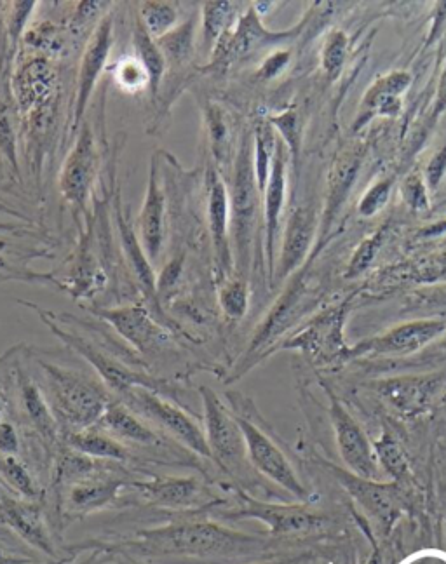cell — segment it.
<instances>
[{
  "instance_id": "obj_1",
  "label": "cell",
  "mask_w": 446,
  "mask_h": 564,
  "mask_svg": "<svg viewBox=\"0 0 446 564\" xmlns=\"http://www.w3.org/2000/svg\"><path fill=\"white\" fill-rule=\"evenodd\" d=\"M230 230L236 246L237 269L243 272L250 262L251 241L260 208V190L253 166V138L244 135L234 162V182L230 188Z\"/></svg>"
},
{
  "instance_id": "obj_2",
  "label": "cell",
  "mask_w": 446,
  "mask_h": 564,
  "mask_svg": "<svg viewBox=\"0 0 446 564\" xmlns=\"http://www.w3.org/2000/svg\"><path fill=\"white\" fill-rule=\"evenodd\" d=\"M41 368L48 382L51 401L61 417L79 429L102 420L110 404L98 383L56 364L41 363Z\"/></svg>"
},
{
  "instance_id": "obj_3",
  "label": "cell",
  "mask_w": 446,
  "mask_h": 564,
  "mask_svg": "<svg viewBox=\"0 0 446 564\" xmlns=\"http://www.w3.org/2000/svg\"><path fill=\"white\" fill-rule=\"evenodd\" d=\"M145 542L157 551L206 556L237 551L244 544H250L251 540L215 524H183L150 531L145 535Z\"/></svg>"
},
{
  "instance_id": "obj_4",
  "label": "cell",
  "mask_w": 446,
  "mask_h": 564,
  "mask_svg": "<svg viewBox=\"0 0 446 564\" xmlns=\"http://www.w3.org/2000/svg\"><path fill=\"white\" fill-rule=\"evenodd\" d=\"M98 161L100 155L93 129L84 122L63 162L60 175L61 195L74 209L75 215H81L88 208L89 195L98 173Z\"/></svg>"
},
{
  "instance_id": "obj_5",
  "label": "cell",
  "mask_w": 446,
  "mask_h": 564,
  "mask_svg": "<svg viewBox=\"0 0 446 564\" xmlns=\"http://www.w3.org/2000/svg\"><path fill=\"white\" fill-rule=\"evenodd\" d=\"M114 47V16L105 14L95 28V34L89 39L81 58V67L75 84L74 114L70 122V136H77L84 124V115L88 112L89 100L93 96L96 84L102 77L103 70L109 63Z\"/></svg>"
},
{
  "instance_id": "obj_6",
  "label": "cell",
  "mask_w": 446,
  "mask_h": 564,
  "mask_svg": "<svg viewBox=\"0 0 446 564\" xmlns=\"http://www.w3.org/2000/svg\"><path fill=\"white\" fill-rule=\"evenodd\" d=\"M126 396L135 406V410L154 420L164 430H168L171 436L176 437L187 448L196 451L201 457L213 458L203 430L199 429L196 423L192 422V418L187 413H183L178 406L152 394L147 387H133L126 392Z\"/></svg>"
},
{
  "instance_id": "obj_7",
  "label": "cell",
  "mask_w": 446,
  "mask_h": 564,
  "mask_svg": "<svg viewBox=\"0 0 446 564\" xmlns=\"http://www.w3.org/2000/svg\"><path fill=\"white\" fill-rule=\"evenodd\" d=\"M204 403V422L206 439L210 444L211 455L218 464L236 465L243 462L246 443L236 418L230 417L213 390L201 389Z\"/></svg>"
},
{
  "instance_id": "obj_8",
  "label": "cell",
  "mask_w": 446,
  "mask_h": 564,
  "mask_svg": "<svg viewBox=\"0 0 446 564\" xmlns=\"http://www.w3.org/2000/svg\"><path fill=\"white\" fill-rule=\"evenodd\" d=\"M236 420L241 427V432H243L246 450H248L253 465L260 472H264L265 476L271 477L283 488L291 491L293 495L304 497L305 491L302 484L298 483L295 472L288 464V460L284 458L283 453L276 448V444L272 443L271 439L265 434H262L253 423L241 417H236Z\"/></svg>"
},
{
  "instance_id": "obj_9",
  "label": "cell",
  "mask_w": 446,
  "mask_h": 564,
  "mask_svg": "<svg viewBox=\"0 0 446 564\" xmlns=\"http://www.w3.org/2000/svg\"><path fill=\"white\" fill-rule=\"evenodd\" d=\"M164 222H166V197H164L159 161L157 155L150 161L149 183L143 199V206L138 216V232L145 253L150 262H156L163 249Z\"/></svg>"
},
{
  "instance_id": "obj_10",
  "label": "cell",
  "mask_w": 446,
  "mask_h": 564,
  "mask_svg": "<svg viewBox=\"0 0 446 564\" xmlns=\"http://www.w3.org/2000/svg\"><path fill=\"white\" fill-rule=\"evenodd\" d=\"M410 86H412V74L405 70H394V72L379 77L368 88L361 100L354 129L358 131V129L365 128L368 122H372L377 117H396L401 112V105H403L401 96L408 91Z\"/></svg>"
},
{
  "instance_id": "obj_11",
  "label": "cell",
  "mask_w": 446,
  "mask_h": 564,
  "mask_svg": "<svg viewBox=\"0 0 446 564\" xmlns=\"http://www.w3.org/2000/svg\"><path fill=\"white\" fill-rule=\"evenodd\" d=\"M446 331L445 321L438 319H420L413 323L401 324L391 329L386 335L366 342L359 347V352L372 354H391V356H405L417 350L424 349L427 343L433 342Z\"/></svg>"
},
{
  "instance_id": "obj_12",
  "label": "cell",
  "mask_w": 446,
  "mask_h": 564,
  "mask_svg": "<svg viewBox=\"0 0 446 564\" xmlns=\"http://www.w3.org/2000/svg\"><path fill=\"white\" fill-rule=\"evenodd\" d=\"M58 86L55 68L46 58L25 61L14 75V96L21 112L30 114L35 108L44 107L53 101Z\"/></svg>"
},
{
  "instance_id": "obj_13",
  "label": "cell",
  "mask_w": 446,
  "mask_h": 564,
  "mask_svg": "<svg viewBox=\"0 0 446 564\" xmlns=\"http://www.w3.org/2000/svg\"><path fill=\"white\" fill-rule=\"evenodd\" d=\"M206 201L208 227L218 267L227 270L230 267V194L222 175L215 168L208 169L206 173Z\"/></svg>"
},
{
  "instance_id": "obj_14",
  "label": "cell",
  "mask_w": 446,
  "mask_h": 564,
  "mask_svg": "<svg viewBox=\"0 0 446 564\" xmlns=\"http://www.w3.org/2000/svg\"><path fill=\"white\" fill-rule=\"evenodd\" d=\"M48 324L53 328L56 335L60 336L63 342H67L72 349L77 350L84 359H88L89 363L93 364V368L102 375L103 380H105L107 385L112 387V389L119 390V392L126 394V392L133 389V387H150V385H152L150 378L138 375L135 371L128 370L126 366H122L119 361L110 359L107 354H103L102 350L96 349L93 343L86 342V340H82L79 336L70 335V333L61 331L58 326L49 323V321Z\"/></svg>"
},
{
  "instance_id": "obj_15",
  "label": "cell",
  "mask_w": 446,
  "mask_h": 564,
  "mask_svg": "<svg viewBox=\"0 0 446 564\" xmlns=\"http://www.w3.org/2000/svg\"><path fill=\"white\" fill-rule=\"evenodd\" d=\"M262 199H264L265 249L272 269L274 253H276V237L286 201V145L281 140L278 141V150L272 162L271 178L267 182Z\"/></svg>"
},
{
  "instance_id": "obj_16",
  "label": "cell",
  "mask_w": 446,
  "mask_h": 564,
  "mask_svg": "<svg viewBox=\"0 0 446 564\" xmlns=\"http://www.w3.org/2000/svg\"><path fill=\"white\" fill-rule=\"evenodd\" d=\"M98 316L109 321L124 340H128L135 349L142 352L156 349L166 338L161 326H157L140 307L98 310Z\"/></svg>"
},
{
  "instance_id": "obj_17",
  "label": "cell",
  "mask_w": 446,
  "mask_h": 564,
  "mask_svg": "<svg viewBox=\"0 0 446 564\" xmlns=\"http://www.w3.org/2000/svg\"><path fill=\"white\" fill-rule=\"evenodd\" d=\"M318 227V216L309 208H297L291 213L284 230L283 248L279 256L278 276H290L300 263L304 262L307 251Z\"/></svg>"
},
{
  "instance_id": "obj_18",
  "label": "cell",
  "mask_w": 446,
  "mask_h": 564,
  "mask_svg": "<svg viewBox=\"0 0 446 564\" xmlns=\"http://www.w3.org/2000/svg\"><path fill=\"white\" fill-rule=\"evenodd\" d=\"M333 422L337 429L338 448L344 457L345 464L349 465L361 479L375 477V464H373L370 446L366 437L340 406L333 408Z\"/></svg>"
},
{
  "instance_id": "obj_19",
  "label": "cell",
  "mask_w": 446,
  "mask_h": 564,
  "mask_svg": "<svg viewBox=\"0 0 446 564\" xmlns=\"http://www.w3.org/2000/svg\"><path fill=\"white\" fill-rule=\"evenodd\" d=\"M440 389V378L434 376H406L380 385V394L387 403L403 413H417L431 403Z\"/></svg>"
},
{
  "instance_id": "obj_20",
  "label": "cell",
  "mask_w": 446,
  "mask_h": 564,
  "mask_svg": "<svg viewBox=\"0 0 446 564\" xmlns=\"http://www.w3.org/2000/svg\"><path fill=\"white\" fill-rule=\"evenodd\" d=\"M128 215H124L121 211V206L117 208V225H119V234H121L122 248L124 253L128 256L131 267L135 270L136 279L140 282L145 295L149 300H154L157 293L156 276L154 270L150 265L149 256L143 249L140 237L136 235L135 229L129 223Z\"/></svg>"
},
{
  "instance_id": "obj_21",
  "label": "cell",
  "mask_w": 446,
  "mask_h": 564,
  "mask_svg": "<svg viewBox=\"0 0 446 564\" xmlns=\"http://www.w3.org/2000/svg\"><path fill=\"white\" fill-rule=\"evenodd\" d=\"M133 47H135L136 58L140 60L143 68L149 75V93L152 100H156L163 86V79L168 72V65L164 60L163 51L157 44L156 39L150 37L147 28L143 27L142 21L136 16L133 25Z\"/></svg>"
},
{
  "instance_id": "obj_22",
  "label": "cell",
  "mask_w": 446,
  "mask_h": 564,
  "mask_svg": "<svg viewBox=\"0 0 446 564\" xmlns=\"http://www.w3.org/2000/svg\"><path fill=\"white\" fill-rule=\"evenodd\" d=\"M196 25V16H190L189 20L180 21L169 34L164 35L157 41L161 51H163L168 70L173 67L182 68L189 65L190 58L194 54Z\"/></svg>"
},
{
  "instance_id": "obj_23",
  "label": "cell",
  "mask_w": 446,
  "mask_h": 564,
  "mask_svg": "<svg viewBox=\"0 0 446 564\" xmlns=\"http://www.w3.org/2000/svg\"><path fill=\"white\" fill-rule=\"evenodd\" d=\"M98 423L105 427L103 430L121 439L140 444H157L156 432H152L140 418H136L128 408L119 404L109 406Z\"/></svg>"
},
{
  "instance_id": "obj_24",
  "label": "cell",
  "mask_w": 446,
  "mask_h": 564,
  "mask_svg": "<svg viewBox=\"0 0 446 564\" xmlns=\"http://www.w3.org/2000/svg\"><path fill=\"white\" fill-rule=\"evenodd\" d=\"M2 516L11 524V528L18 531L30 544L42 551L51 552V542L44 531L39 512L35 511L34 507L7 502L2 505Z\"/></svg>"
},
{
  "instance_id": "obj_25",
  "label": "cell",
  "mask_w": 446,
  "mask_h": 564,
  "mask_svg": "<svg viewBox=\"0 0 446 564\" xmlns=\"http://www.w3.org/2000/svg\"><path fill=\"white\" fill-rule=\"evenodd\" d=\"M344 481L347 483V488L380 519L392 521V517L396 516L398 500L391 488L368 483L361 477H344Z\"/></svg>"
},
{
  "instance_id": "obj_26",
  "label": "cell",
  "mask_w": 446,
  "mask_h": 564,
  "mask_svg": "<svg viewBox=\"0 0 446 564\" xmlns=\"http://www.w3.org/2000/svg\"><path fill=\"white\" fill-rule=\"evenodd\" d=\"M278 141V133L272 128L271 122L262 121L258 124L253 136V166H255V178L260 195L264 194L267 182L271 178L272 162L278 150Z\"/></svg>"
},
{
  "instance_id": "obj_27",
  "label": "cell",
  "mask_w": 446,
  "mask_h": 564,
  "mask_svg": "<svg viewBox=\"0 0 446 564\" xmlns=\"http://www.w3.org/2000/svg\"><path fill=\"white\" fill-rule=\"evenodd\" d=\"M246 516H255L271 526L274 533H297V531L314 530L321 524V519L307 512L293 509H274V507H257L244 511Z\"/></svg>"
},
{
  "instance_id": "obj_28",
  "label": "cell",
  "mask_w": 446,
  "mask_h": 564,
  "mask_svg": "<svg viewBox=\"0 0 446 564\" xmlns=\"http://www.w3.org/2000/svg\"><path fill=\"white\" fill-rule=\"evenodd\" d=\"M20 394L23 410L37 430L41 432L42 436H55V420L51 417L48 403L37 387V383L25 373H20Z\"/></svg>"
},
{
  "instance_id": "obj_29",
  "label": "cell",
  "mask_w": 446,
  "mask_h": 564,
  "mask_svg": "<svg viewBox=\"0 0 446 564\" xmlns=\"http://www.w3.org/2000/svg\"><path fill=\"white\" fill-rule=\"evenodd\" d=\"M203 46L208 53L213 49L223 35L232 28V21L236 20V7L230 2H204L203 9Z\"/></svg>"
},
{
  "instance_id": "obj_30",
  "label": "cell",
  "mask_w": 446,
  "mask_h": 564,
  "mask_svg": "<svg viewBox=\"0 0 446 564\" xmlns=\"http://www.w3.org/2000/svg\"><path fill=\"white\" fill-rule=\"evenodd\" d=\"M70 444L88 457L115 458V460H124L128 457V450L124 448V444L105 436L98 430H81L70 437Z\"/></svg>"
},
{
  "instance_id": "obj_31",
  "label": "cell",
  "mask_w": 446,
  "mask_h": 564,
  "mask_svg": "<svg viewBox=\"0 0 446 564\" xmlns=\"http://www.w3.org/2000/svg\"><path fill=\"white\" fill-rule=\"evenodd\" d=\"M138 18L142 21L143 27L147 28L150 37L156 41L169 34L180 23L176 6L169 2H154V0L140 4Z\"/></svg>"
},
{
  "instance_id": "obj_32",
  "label": "cell",
  "mask_w": 446,
  "mask_h": 564,
  "mask_svg": "<svg viewBox=\"0 0 446 564\" xmlns=\"http://www.w3.org/2000/svg\"><path fill=\"white\" fill-rule=\"evenodd\" d=\"M359 161L356 155L347 154L338 159L337 166L333 168L332 187H330V199H328V211L326 218H332L338 206L342 204L345 195L349 192L352 180L358 173Z\"/></svg>"
},
{
  "instance_id": "obj_33",
  "label": "cell",
  "mask_w": 446,
  "mask_h": 564,
  "mask_svg": "<svg viewBox=\"0 0 446 564\" xmlns=\"http://www.w3.org/2000/svg\"><path fill=\"white\" fill-rule=\"evenodd\" d=\"M145 493L161 504L183 505L194 497L196 483L189 479H168V481L147 484Z\"/></svg>"
},
{
  "instance_id": "obj_34",
  "label": "cell",
  "mask_w": 446,
  "mask_h": 564,
  "mask_svg": "<svg viewBox=\"0 0 446 564\" xmlns=\"http://www.w3.org/2000/svg\"><path fill=\"white\" fill-rule=\"evenodd\" d=\"M347 53H349V37L342 30L330 32L323 44V53H321V63H323V70L328 75V79L335 81L340 75L345 60H347Z\"/></svg>"
},
{
  "instance_id": "obj_35",
  "label": "cell",
  "mask_w": 446,
  "mask_h": 564,
  "mask_svg": "<svg viewBox=\"0 0 446 564\" xmlns=\"http://www.w3.org/2000/svg\"><path fill=\"white\" fill-rule=\"evenodd\" d=\"M115 488H117V483H112V481L81 483L72 491V502L79 507L102 505L114 497Z\"/></svg>"
},
{
  "instance_id": "obj_36",
  "label": "cell",
  "mask_w": 446,
  "mask_h": 564,
  "mask_svg": "<svg viewBox=\"0 0 446 564\" xmlns=\"http://www.w3.org/2000/svg\"><path fill=\"white\" fill-rule=\"evenodd\" d=\"M115 81L124 91H142L149 88V75L138 58H126L115 67Z\"/></svg>"
},
{
  "instance_id": "obj_37",
  "label": "cell",
  "mask_w": 446,
  "mask_h": 564,
  "mask_svg": "<svg viewBox=\"0 0 446 564\" xmlns=\"http://www.w3.org/2000/svg\"><path fill=\"white\" fill-rule=\"evenodd\" d=\"M204 122H206V129H208V136H210L211 148L215 152V157L222 159L225 145H227V136H229V128H227V122L223 117L222 108L215 103H208L204 108Z\"/></svg>"
},
{
  "instance_id": "obj_38",
  "label": "cell",
  "mask_w": 446,
  "mask_h": 564,
  "mask_svg": "<svg viewBox=\"0 0 446 564\" xmlns=\"http://www.w3.org/2000/svg\"><path fill=\"white\" fill-rule=\"evenodd\" d=\"M220 305L232 319H241L248 309V286L243 281H230L220 289Z\"/></svg>"
},
{
  "instance_id": "obj_39",
  "label": "cell",
  "mask_w": 446,
  "mask_h": 564,
  "mask_svg": "<svg viewBox=\"0 0 446 564\" xmlns=\"http://www.w3.org/2000/svg\"><path fill=\"white\" fill-rule=\"evenodd\" d=\"M274 131H279L281 141L288 147L291 152V157L298 161V154H300V124H298V117L293 110L283 112V114L274 115L269 119Z\"/></svg>"
},
{
  "instance_id": "obj_40",
  "label": "cell",
  "mask_w": 446,
  "mask_h": 564,
  "mask_svg": "<svg viewBox=\"0 0 446 564\" xmlns=\"http://www.w3.org/2000/svg\"><path fill=\"white\" fill-rule=\"evenodd\" d=\"M0 474L13 484L16 490L21 491L27 497H34L35 488L32 479L28 476L25 467L13 457V455H2L0 453Z\"/></svg>"
},
{
  "instance_id": "obj_41",
  "label": "cell",
  "mask_w": 446,
  "mask_h": 564,
  "mask_svg": "<svg viewBox=\"0 0 446 564\" xmlns=\"http://www.w3.org/2000/svg\"><path fill=\"white\" fill-rule=\"evenodd\" d=\"M401 195H403L406 206L417 213L431 208L429 188H427L426 180L420 175H410L406 178L401 187Z\"/></svg>"
},
{
  "instance_id": "obj_42",
  "label": "cell",
  "mask_w": 446,
  "mask_h": 564,
  "mask_svg": "<svg viewBox=\"0 0 446 564\" xmlns=\"http://www.w3.org/2000/svg\"><path fill=\"white\" fill-rule=\"evenodd\" d=\"M392 182L391 180H380L375 183L359 201L358 211L359 215L365 218H372L377 215L379 211L386 208L387 201L391 197Z\"/></svg>"
},
{
  "instance_id": "obj_43",
  "label": "cell",
  "mask_w": 446,
  "mask_h": 564,
  "mask_svg": "<svg viewBox=\"0 0 446 564\" xmlns=\"http://www.w3.org/2000/svg\"><path fill=\"white\" fill-rule=\"evenodd\" d=\"M39 6V2H14L9 18H7V32L11 39V46L16 47L20 41L23 30L27 27L28 20L32 18L35 7Z\"/></svg>"
},
{
  "instance_id": "obj_44",
  "label": "cell",
  "mask_w": 446,
  "mask_h": 564,
  "mask_svg": "<svg viewBox=\"0 0 446 564\" xmlns=\"http://www.w3.org/2000/svg\"><path fill=\"white\" fill-rule=\"evenodd\" d=\"M0 150L6 155L7 161L18 173V148H16V135H14L13 121L7 110H0Z\"/></svg>"
},
{
  "instance_id": "obj_45",
  "label": "cell",
  "mask_w": 446,
  "mask_h": 564,
  "mask_svg": "<svg viewBox=\"0 0 446 564\" xmlns=\"http://www.w3.org/2000/svg\"><path fill=\"white\" fill-rule=\"evenodd\" d=\"M377 450H379L382 464L386 465V469L391 472L392 476H403L405 474V457L399 450L398 444L394 443L391 437H384L377 446Z\"/></svg>"
},
{
  "instance_id": "obj_46",
  "label": "cell",
  "mask_w": 446,
  "mask_h": 564,
  "mask_svg": "<svg viewBox=\"0 0 446 564\" xmlns=\"http://www.w3.org/2000/svg\"><path fill=\"white\" fill-rule=\"evenodd\" d=\"M446 175V145L440 148L436 154L431 157V161L426 166V173H424V180L429 190H436L443 182Z\"/></svg>"
},
{
  "instance_id": "obj_47",
  "label": "cell",
  "mask_w": 446,
  "mask_h": 564,
  "mask_svg": "<svg viewBox=\"0 0 446 564\" xmlns=\"http://www.w3.org/2000/svg\"><path fill=\"white\" fill-rule=\"evenodd\" d=\"M107 6H110L109 2H79L70 25L74 30H82L89 21L96 20L100 13L107 9Z\"/></svg>"
},
{
  "instance_id": "obj_48",
  "label": "cell",
  "mask_w": 446,
  "mask_h": 564,
  "mask_svg": "<svg viewBox=\"0 0 446 564\" xmlns=\"http://www.w3.org/2000/svg\"><path fill=\"white\" fill-rule=\"evenodd\" d=\"M290 61V53L288 51H278V53L271 54L264 65L258 70V77L264 81H271L276 79L281 72H283L286 65Z\"/></svg>"
},
{
  "instance_id": "obj_49",
  "label": "cell",
  "mask_w": 446,
  "mask_h": 564,
  "mask_svg": "<svg viewBox=\"0 0 446 564\" xmlns=\"http://www.w3.org/2000/svg\"><path fill=\"white\" fill-rule=\"evenodd\" d=\"M375 249H377V237L368 239V241L363 242V244L359 246L358 253L354 255V258H352V276H356L359 272H363V270L370 265L373 255H375Z\"/></svg>"
},
{
  "instance_id": "obj_50",
  "label": "cell",
  "mask_w": 446,
  "mask_h": 564,
  "mask_svg": "<svg viewBox=\"0 0 446 564\" xmlns=\"http://www.w3.org/2000/svg\"><path fill=\"white\" fill-rule=\"evenodd\" d=\"M18 436L9 423H0V453L2 455H16L18 453Z\"/></svg>"
},
{
  "instance_id": "obj_51",
  "label": "cell",
  "mask_w": 446,
  "mask_h": 564,
  "mask_svg": "<svg viewBox=\"0 0 446 564\" xmlns=\"http://www.w3.org/2000/svg\"><path fill=\"white\" fill-rule=\"evenodd\" d=\"M182 258H178V260H173V262H169L163 270V276L159 279V284H157V288L161 293L164 291H168L173 284H175L176 279L180 276V272H182Z\"/></svg>"
},
{
  "instance_id": "obj_52",
  "label": "cell",
  "mask_w": 446,
  "mask_h": 564,
  "mask_svg": "<svg viewBox=\"0 0 446 564\" xmlns=\"http://www.w3.org/2000/svg\"><path fill=\"white\" fill-rule=\"evenodd\" d=\"M446 112V67L440 77L438 84V93H436V101H434V117H440Z\"/></svg>"
},
{
  "instance_id": "obj_53",
  "label": "cell",
  "mask_w": 446,
  "mask_h": 564,
  "mask_svg": "<svg viewBox=\"0 0 446 564\" xmlns=\"http://www.w3.org/2000/svg\"><path fill=\"white\" fill-rule=\"evenodd\" d=\"M0 213H7V215L21 216L16 209L9 208L4 202H0Z\"/></svg>"
},
{
  "instance_id": "obj_54",
  "label": "cell",
  "mask_w": 446,
  "mask_h": 564,
  "mask_svg": "<svg viewBox=\"0 0 446 564\" xmlns=\"http://www.w3.org/2000/svg\"><path fill=\"white\" fill-rule=\"evenodd\" d=\"M441 354L446 357V336L443 338V342H441Z\"/></svg>"
},
{
  "instance_id": "obj_55",
  "label": "cell",
  "mask_w": 446,
  "mask_h": 564,
  "mask_svg": "<svg viewBox=\"0 0 446 564\" xmlns=\"http://www.w3.org/2000/svg\"><path fill=\"white\" fill-rule=\"evenodd\" d=\"M370 564H379V561H377V559H373L372 563Z\"/></svg>"
},
{
  "instance_id": "obj_56",
  "label": "cell",
  "mask_w": 446,
  "mask_h": 564,
  "mask_svg": "<svg viewBox=\"0 0 446 564\" xmlns=\"http://www.w3.org/2000/svg\"><path fill=\"white\" fill-rule=\"evenodd\" d=\"M0 415H2V401H0Z\"/></svg>"
},
{
  "instance_id": "obj_57",
  "label": "cell",
  "mask_w": 446,
  "mask_h": 564,
  "mask_svg": "<svg viewBox=\"0 0 446 564\" xmlns=\"http://www.w3.org/2000/svg\"><path fill=\"white\" fill-rule=\"evenodd\" d=\"M84 564H91V561H88V563H84Z\"/></svg>"
}]
</instances>
